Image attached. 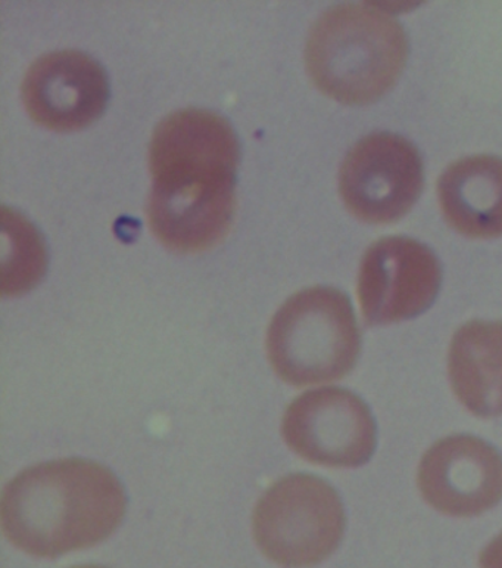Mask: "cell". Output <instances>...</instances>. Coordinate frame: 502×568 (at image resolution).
<instances>
[{
    "instance_id": "6da1fadb",
    "label": "cell",
    "mask_w": 502,
    "mask_h": 568,
    "mask_svg": "<svg viewBox=\"0 0 502 568\" xmlns=\"http://www.w3.org/2000/svg\"><path fill=\"white\" fill-rule=\"evenodd\" d=\"M119 478L86 459L52 460L27 468L4 487L0 520L9 542L39 558L95 547L123 521Z\"/></svg>"
},
{
    "instance_id": "7a4b0ae2",
    "label": "cell",
    "mask_w": 502,
    "mask_h": 568,
    "mask_svg": "<svg viewBox=\"0 0 502 568\" xmlns=\"http://www.w3.org/2000/svg\"><path fill=\"white\" fill-rule=\"evenodd\" d=\"M401 22L369 3H344L322 13L309 31L305 61L314 84L348 105L387 95L407 64Z\"/></svg>"
},
{
    "instance_id": "3957f363",
    "label": "cell",
    "mask_w": 502,
    "mask_h": 568,
    "mask_svg": "<svg viewBox=\"0 0 502 568\" xmlns=\"http://www.w3.org/2000/svg\"><path fill=\"white\" fill-rule=\"evenodd\" d=\"M360 352L361 334L352 304L331 286L299 291L268 326V361L290 386L338 382L351 373Z\"/></svg>"
},
{
    "instance_id": "277c9868",
    "label": "cell",
    "mask_w": 502,
    "mask_h": 568,
    "mask_svg": "<svg viewBox=\"0 0 502 568\" xmlns=\"http://www.w3.org/2000/svg\"><path fill=\"white\" fill-rule=\"evenodd\" d=\"M338 491L311 474L276 481L254 509V538L264 556L281 567L320 565L338 549L345 534Z\"/></svg>"
},
{
    "instance_id": "5b68a950",
    "label": "cell",
    "mask_w": 502,
    "mask_h": 568,
    "mask_svg": "<svg viewBox=\"0 0 502 568\" xmlns=\"http://www.w3.org/2000/svg\"><path fill=\"white\" fill-rule=\"evenodd\" d=\"M423 185L419 150L406 138L387 132L371 133L356 143L339 173L345 207L373 225L400 221L419 200Z\"/></svg>"
},
{
    "instance_id": "8992f818",
    "label": "cell",
    "mask_w": 502,
    "mask_h": 568,
    "mask_svg": "<svg viewBox=\"0 0 502 568\" xmlns=\"http://www.w3.org/2000/svg\"><path fill=\"white\" fill-rule=\"evenodd\" d=\"M281 433L295 454L331 468L361 467L378 445L369 406L338 387L317 388L295 399L286 409Z\"/></svg>"
},
{
    "instance_id": "52a82bcc",
    "label": "cell",
    "mask_w": 502,
    "mask_h": 568,
    "mask_svg": "<svg viewBox=\"0 0 502 568\" xmlns=\"http://www.w3.org/2000/svg\"><path fill=\"white\" fill-rule=\"evenodd\" d=\"M442 270L432 250L406 236L376 241L362 257L358 300L369 325L397 324L432 306Z\"/></svg>"
},
{
    "instance_id": "ba28073f",
    "label": "cell",
    "mask_w": 502,
    "mask_h": 568,
    "mask_svg": "<svg viewBox=\"0 0 502 568\" xmlns=\"http://www.w3.org/2000/svg\"><path fill=\"white\" fill-rule=\"evenodd\" d=\"M430 507L452 517H477L502 500V455L490 443L457 434L434 443L419 467Z\"/></svg>"
},
{
    "instance_id": "9c48e42d",
    "label": "cell",
    "mask_w": 502,
    "mask_h": 568,
    "mask_svg": "<svg viewBox=\"0 0 502 568\" xmlns=\"http://www.w3.org/2000/svg\"><path fill=\"white\" fill-rule=\"evenodd\" d=\"M22 101L40 126L57 132L79 131L95 122L105 110V71L83 52L48 53L27 70Z\"/></svg>"
},
{
    "instance_id": "30bf717a",
    "label": "cell",
    "mask_w": 502,
    "mask_h": 568,
    "mask_svg": "<svg viewBox=\"0 0 502 568\" xmlns=\"http://www.w3.org/2000/svg\"><path fill=\"white\" fill-rule=\"evenodd\" d=\"M236 210L235 186L181 192L152 186L146 216L152 234L177 253H199L222 243Z\"/></svg>"
},
{
    "instance_id": "8fae6325",
    "label": "cell",
    "mask_w": 502,
    "mask_h": 568,
    "mask_svg": "<svg viewBox=\"0 0 502 568\" xmlns=\"http://www.w3.org/2000/svg\"><path fill=\"white\" fill-rule=\"evenodd\" d=\"M448 225L469 239L502 236V160L473 155L451 164L438 181Z\"/></svg>"
},
{
    "instance_id": "7c38bea8",
    "label": "cell",
    "mask_w": 502,
    "mask_h": 568,
    "mask_svg": "<svg viewBox=\"0 0 502 568\" xmlns=\"http://www.w3.org/2000/svg\"><path fill=\"white\" fill-rule=\"evenodd\" d=\"M448 371L452 390L479 418L502 417V321H472L452 337Z\"/></svg>"
},
{
    "instance_id": "4fadbf2b",
    "label": "cell",
    "mask_w": 502,
    "mask_h": 568,
    "mask_svg": "<svg viewBox=\"0 0 502 568\" xmlns=\"http://www.w3.org/2000/svg\"><path fill=\"white\" fill-rule=\"evenodd\" d=\"M481 568H502V534L492 539L479 558Z\"/></svg>"
},
{
    "instance_id": "5bb4252c",
    "label": "cell",
    "mask_w": 502,
    "mask_h": 568,
    "mask_svg": "<svg viewBox=\"0 0 502 568\" xmlns=\"http://www.w3.org/2000/svg\"><path fill=\"white\" fill-rule=\"evenodd\" d=\"M73 568H105V567H101V566H79V567H73Z\"/></svg>"
}]
</instances>
